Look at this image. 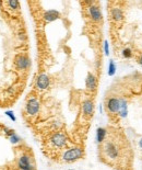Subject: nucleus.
<instances>
[{
	"label": "nucleus",
	"instance_id": "1",
	"mask_svg": "<svg viewBox=\"0 0 142 170\" xmlns=\"http://www.w3.org/2000/svg\"><path fill=\"white\" fill-rule=\"evenodd\" d=\"M82 156H83V150H82L81 148L76 147V148H71L69 150H67L64 154L62 158L67 162H72V161H76L78 159H80Z\"/></svg>",
	"mask_w": 142,
	"mask_h": 170
},
{
	"label": "nucleus",
	"instance_id": "2",
	"mask_svg": "<svg viewBox=\"0 0 142 170\" xmlns=\"http://www.w3.org/2000/svg\"><path fill=\"white\" fill-rule=\"evenodd\" d=\"M104 150H105V154H106V156L108 157L109 159H115L118 158V156H119V150H118V147H117V145L115 144V143L110 142H106V144L104 145Z\"/></svg>",
	"mask_w": 142,
	"mask_h": 170
},
{
	"label": "nucleus",
	"instance_id": "3",
	"mask_svg": "<svg viewBox=\"0 0 142 170\" xmlns=\"http://www.w3.org/2000/svg\"><path fill=\"white\" fill-rule=\"evenodd\" d=\"M120 108V99L109 98L106 101V109L109 113H117L119 112Z\"/></svg>",
	"mask_w": 142,
	"mask_h": 170
},
{
	"label": "nucleus",
	"instance_id": "4",
	"mask_svg": "<svg viewBox=\"0 0 142 170\" xmlns=\"http://www.w3.org/2000/svg\"><path fill=\"white\" fill-rule=\"evenodd\" d=\"M39 110V103L36 99H31L26 104V112L28 114H36Z\"/></svg>",
	"mask_w": 142,
	"mask_h": 170
},
{
	"label": "nucleus",
	"instance_id": "5",
	"mask_svg": "<svg viewBox=\"0 0 142 170\" xmlns=\"http://www.w3.org/2000/svg\"><path fill=\"white\" fill-rule=\"evenodd\" d=\"M51 143L57 147H62L66 144V136L61 133H57L51 137Z\"/></svg>",
	"mask_w": 142,
	"mask_h": 170
},
{
	"label": "nucleus",
	"instance_id": "6",
	"mask_svg": "<svg viewBox=\"0 0 142 170\" xmlns=\"http://www.w3.org/2000/svg\"><path fill=\"white\" fill-rule=\"evenodd\" d=\"M89 11H90V14H91V18L93 19V21H101L102 20V13H101V10L99 8L96 7V5H91L89 8Z\"/></svg>",
	"mask_w": 142,
	"mask_h": 170
},
{
	"label": "nucleus",
	"instance_id": "7",
	"mask_svg": "<svg viewBox=\"0 0 142 170\" xmlns=\"http://www.w3.org/2000/svg\"><path fill=\"white\" fill-rule=\"evenodd\" d=\"M85 83H87V90H90V91L95 90V88H96V78H95V76L93 74H91V72H89Z\"/></svg>",
	"mask_w": 142,
	"mask_h": 170
},
{
	"label": "nucleus",
	"instance_id": "8",
	"mask_svg": "<svg viewBox=\"0 0 142 170\" xmlns=\"http://www.w3.org/2000/svg\"><path fill=\"white\" fill-rule=\"evenodd\" d=\"M48 85H49V79L46 75H41V76L37 78L36 86H37L38 89L44 90V89H46V88L48 87Z\"/></svg>",
	"mask_w": 142,
	"mask_h": 170
},
{
	"label": "nucleus",
	"instance_id": "9",
	"mask_svg": "<svg viewBox=\"0 0 142 170\" xmlns=\"http://www.w3.org/2000/svg\"><path fill=\"white\" fill-rule=\"evenodd\" d=\"M110 13H112V19L115 22H120L124 19V13L120 8H113Z\"/></svg>",
	"mask_w": 142,
	"mask_h": 170
},
{
	"label": "nucleus",
	"instance_id": "10",
	"mask_svg": "<svg viewBox=\"0 0 142 170\" xmlns=\"http://www.w3.org/2000/svg\"><path fill=\"white\" fill-rule=\"evenodd\" d=\"M83 112L87 116H92L93 112H94V104H93L92 101L87 100L83 103Z\"/></svg>",
	"mask_w": 142,
	"mask_h": 170
},
{
	"label": "nucleus",
	"instance_id": "11",
	"mask_svg": "<svg viewBox=\"0 0 142 170\" xmlns=\"http://www.w3.org/2000/svg\"><path fill=\"white\" fill-rule=\"evenodd\" d=\"M31 165V159L30 157L27 156V155H23L20 157L19 159V168L21 170H23L24 168H26L27 166H30Z\"/></svg>",
	"mask_w": 142,
	"mask_h": 170
},
{
	"label": "nucleus",
	"instance_id": "12",
	"mask_svg": "<svg viewBox=\"0 0 142 170\" xmlns=\"http://www.w3.org/2000/svg\"><path fill=\"white\" fill-rule=\"evenodd\" d=\"M58 16H59V12H58V11L49 10L45 13L44 19L47 22H51V21H54V20H56V19H58Z\"/></svg>",
	"mask_w": 142,
	"mask_h": 170
},
{
	"label": "nucleus",
	"instance_id": "13",
	"mask_svg": "<svg viewBox=\"0 0 142 170\" xmlns=\"http://www.w3.org/2000/svg\"><path fill=\"white\" fill-rule=\"evenodd\" d=\"M106 130L103 128V127H98L97 131H96V141L97 143H103L105 141V137H106Z\"/></svg>",
	"mask_w": 142,
	"mask_h": 170
},
{
	"label": "nucleus",
	"instance_id": "14",
	"mask_svg": "<svg viewBox=\"0 0 142 170\" xmlns=\"http://www.w3.org/2000/svg\"><path fill=\"white\" fill-rule=\"evenodd\" d=\"M119 114L121 117H126L127 114H128V111H127V101H126L125 99H120Z\"/></svg>",
	"mask_w": 142,
	"mask_h": 170
},
{
	"label": "nucleus",
	"instance_id": "15",
	"mask_svg": "<svg viewBox=\"0 0 142 170\" xmlns=\"http://www.w3.org/2000/svg\"><path fill=\"white\" fill-rule=\"evenodd\" d=\"M18 66L20 67V68H26L27 66H28V59H27L26 57H24V56H21L19 59H18Z\"/></svg>",
	"mask_w": 142,
	"mask_h": 170
},
{
	"label": "nucleus",
	"instance_id": "16",
	"mask_svg": "<svg viewBox=\"0 0 142 170\" xmlns=\"http://www.w3.org/2000/svg\"><path fill=\"white\" fill-rule=\"evenodd\" d=\"M115 72H116V65H115L114 60H110L108 66V75L109 76H114Z\"/></svg>",
	"mask_w": 142,
	"mask_h": 170
},
{
	"label": "nucleus",
	"instance_id": "17",
	"mask_svg": "<svg viewBox=\"0 0 142 170\" xmlns=\"http://www.w3.org/2000/svg\"><path fill=\"white\" fill-rule=\"evenodd\" d=\"M121 55H122L124 58H130L131 56H132V51L130 48H125L122 51Z\"/></svg>",
	"mask_w": 142,
	"mask_h": 170
},
{
	"label": "nucleus",
	"instance_id": "18",
	"mask_svg": "<svg viewBox=\"0 0 142 170\" xmlns=\"http://www.w3.org/2000/svg\"><path fill=\"white\" fill-rule=\"evenodd\" d=\"M20 141H21L20 137L18 136L16 134H13L12 136H10V142L12 143V144H16V143H19Z\"/></svg>",
	"mask_w": 142,
	"mask_h": 170
},
{
	"label": "nucleus",
	"instance_id": "19",
	"mask_svg": "<svg viewBox=\"0 0 142 170\" xmlns=\"http://www.w3.org/2000/svg\"><path fill=\"white\" fill-rule=\"evenodd\" d=\"M5 114L8 115V116H9L12 121H16V116H14V114H13V112H11V111H7V112H5Z\"/></svg>",
	"mask_w": 142,
	"mask_h": 170
},
{
	"label": "nucleus",
	"instance_id": "20",
	"mask_svg": "<svg viewBox=\"0 0 142 170\" xmlns=\"http://www.w3.org/2000/svg\"><path fill=\"white\" fill-rule=\"evenodd\" d=\"M8 3H9L12 8H18V7H19V2H18V1H14V0H12V1L8 2Z\"/></svg>",
	"mask_w": 142,
	"mask_h": 170
},
{
	"label": "nucleus",
	"instance_id": "21",
	"mask_svg": "<svg viewBox=\"0 0 142 170\" xmlns=\"http://www.w3.org/2000/svg\"><path fill=\"white\" fill-rule=\"evenodd\" d=\"M104 49H105V54L108 55L109 51H108V42L107 41H105V43H104Z\"/></svg>",
	"mask_w": 142,
	"mask_h": 170
},
{
	"label": "nucleus",
	"instance_id": "22",
	"mask_svg": "<svg viewBox=\"0 0 142 170\" xmlns=\"http://www.w3.org/2000/svg\"><path fill=\"white\" fill-rule=\"evenodd\" d=\"M137 61H138V64H140L142 66V54H140L137 57Z\"/></svg>",
	"mask_w": 142,
	"mask_h": 170
},
{
	"label": "nucleus",
	"instance_id": "23",
	"mask_svg": "<svg viewBox=\"0 0 142 170\" xmlns=\"http://www.w3.org/2000/svg\"><path fill=\"white\" fill-rule=\"evenodd\" d=\"M23 170H35V167L33 165H30V166H27L26 168H24Z\"/></svg>",
	"mask_w": 142,
	"mask_h": 170
},
{
	"label": "nucleus",
	"instance_id": "24",
	"mask_svg": "<svg viewBox=\"0 0 142 170\" xmlns=\"http://www.w3.org/2000/svg\"><path fill=\"white\" fill-rule=\"evenodd\" d=\"M139 146H140V148L142 149V138L140 139V141H139Z\"/></svg>",
	"mask_w": 142,
	"mask_h": 170
}]
</instances>
